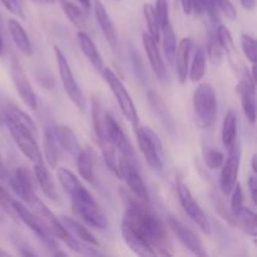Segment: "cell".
I'll return each instance as SVG.
<instances>
[{"label": "cell", "instance_id": "obj_33", "mask_svg": "<svg viewBox=\"0 0 257 257\" xmlns=\"http://www.w3.org/2000/svg\"><path fill=\"white\" fill-rule=\"evenodd\" d=\"M237 140V115L235 110L230 109L225 115L222 124V143L226 148H230Z\"/></svg>", "mask_w": 257, "mask_h": 257}, {"label": "cell", "instance_id": "obj_38", "mask_svg": "<svg viewBox=\"0 0 257 257\" xmlns=\"http://www.w3.org/2000/svg\"><path fill=\"white\" fill-rule=\"evenodd\" d=\"M223 53H225V50L222 49V47L218 43L217 38H216V33L215 34L211 33L207 42V57L210 59L211 64L216 65V67H220L222 64Z\"/></svg>", "mask_w": 257, "mask_h": 257}, {"label": "cell", "instance_id": "obj_35", "mask_svg": "<svg viewBox=\"0 0 257 257\" xmlns=\"http://www.w3.org/2000/svg\"><path fill=\"white\" fill-rule=\"evenodd\" d=\"M206 52L203 48H198L193 57L192 64L188 68V78L191 82H200L206 73Z\"/></svg>", "mask_w": 257, "mask_h": 257}, {"label": "cell", "instance_id": "obj_29", "mask_svg": "<svg viewBox=\"0 0 257 257\" xmlns=\"http://www.w3.org/2000/svg\"><path fill=\"white\" fill-rule=\"evenodd\" d=\"M34 177L37 178L38 185L42 188L43 193L47 196L49 200L55 201L58 198L57 190H55L54 181H53L52 175L49 173L48 168L45 167L44 163H38L34 165Z\"/></svg>", "mask_w": 257, "mask_h": 257}, {"label": "cell", "instance_id": "obj_53", "mask_svg": "<svg viewBox=\"0 0 257 257\" xmlns=\"http://www.w3.org/2000/svg\"><path fill=\"white\" fill-rule=\"evenodd\" d=\"M251 166H252V171L253 173L257 172V167H256V156H253L252 161H251Z\"/></svg>", "mask_w": 257, "mask_h": 257}, {"label": "cell", "instance_id": "obj_30", "mask_svg": "<svg viewBox=\"0 0 257 257\" xmlns=\"http://www.w3.org/2000/svg\"><path fill=\"white\" fill-rule=\"evenodd\" d=\"M77 168L80 177L87 182H94V153L90 148L82 150L77 155Z\"/></svg>", "mask_w": 257, "mask_h": 257}, {"label": "cell", "instance_id": "obj_46", "mask_svg": "<svg viewBox=\"0 0 257 257\" xmlns=\"http://www.w3.org/2000/svg\"><path fill=\"white\" fill-rule=\"evenodd\" d=\"M201 7L203 8V12L207 13L210 15L211 20L217 22L218 20V8L216 4V0H198Z\"/></svg>", "mask_w": 257, "mask_h": 257}, {"label": "cell", "instance_id": "obj_49", "mask_svg": "<svg viewBox=\"0 0 257 257\" xmlns=\"http://www.w3.org/2000/svg\"><path fill=\"white\" fill-rule=\"evenodd\" d=\"M181 4H182V9L185 14L188 15L192 13V0H181Z\"/></svg>", "mask_w": 257, "mask_h": 257}, {"label": "cell", "instance_id": "obj_45", "mask_svg": "<svg viewBox=\"0 0 257 257\" xmlns=\"http://www.w3.org/2000/svg\"><path fill=\"white\" fill-rule=\"evenodd\" d=\"M3 3L5 8L12 13L15 17L20 18V19H25L24 9H23V5L20 3V0H0Z\"/></svg>", "mask_w": 257, "mask_h": 257}, {"label": "cell", "instance_id": "obj_6", "mask_svg": "<svg viewBox=\"0 0 257 257\" xmlns=\"http://www.w3.org/2000/svg\"><path fill=\"white\" fill-rule=\"evenodd\" d=\"M54 54L55 59H57L58 70H59V77L60 80H62V84L65 93H67L69 99L73 102V104H74L80 112L84 113L85 109H87V100H85L84 94H83L79 84H78L74 75H73V72L72 69H70V65L69 63H68L67 58L64 57V54H63V52L60 50V48L57 47V45H54Z\"/></svg>", "mask_w": 257, "mask_h": 257}, {"label": "cell", "instance_id": "obj_24", "mask_svg": "<svg viewBox=\"0 0 257 257\" xmlns=\"http://www.w3.org/2000/svg\"><path fill=\"white\" fill-rule=\"evenodd\" d=\"M147 99L150 105L152 107L153 112L156 113V115L158 117V119L161 120L165 128L167 131H170L171 133L175 132V120H173L172 114L168 110L167 105L165 104L162 99H161L160 95L155 92V90H150L147 93Z\"/></svg>", "mask_w": 257, "mask_h": 257}, {"label": "cell", "instance_id": "obj_54", "mask_svg": "<svg viewBox=\"0 0 257 257\" xmlns=\"http://www.w3.org/2000/svg\"><path fill=\"white\" fill-rule=\"evenodd\" d=\"M3 50H4V43H3V38H2V32H0V55L3 54Z\"/></svg>", "mask_w": 257, "mask_h": 257}, {"label": "cell", "instance_id": "obj_37", "mask_svg": "<svg viewBox=\"0 0 257 257\" xmlns=\"http://www.w3.org/2000/svg\"><path fill=\"white\" fill-rule=\"evenodd\" d=\"M161 32L163 33V50H165V55L167 58L168 63L173 64L176 54V48H177V42H176V33L173 29L172 24H168L165 29Z\"/></svg>", "mask_w": 257, "mask_h": 257}, {"label": "cell", "instance_id": "obj_25", "mask_svg": "<svg viewBox=\"0 0 257 257\" xmlns=\"http://www.w3.org/2000/svg\"><path fill=\"white\" fill-rule=\"evenodd\" d=\"M105 117L107 113L102 108L99 99L97 97L92 98V122L93 130H94L95 137H97L98 145L108 142L107 135V124H105Z\"/></svg>", "mask_w": 257, "mask_h": 257}, {"label": "cell", "instance_id": "obj_56", "mask_svg": "<svg viewBox=\"0 0 257 257\" xmlns=\"http://www.w3.org/2000/svg\"><path fill=\"white\" fill-rule=\"evenodd\" d=\"M45 3H49V4H53V3H55V0H44Z\"/></svg>", "mask_w": 257, "mask_h": 257}, {"label": "cell", "instance_id": "obj_9", "mask_svg": "<svg viewBox=\"0 0 257 257\" xmlns=\"http://www.w3.org/2000/svg\"><path fill=\"white\" fill-rule=\"evenodd\" d=\"M8 130H9L10 135H12L13 140L17 143L19 150L22 151L23 155L33 163V165H38V163H44L43 161V153L40 151L39 146L37 143V137L29 133L28 131L23 130L19 125L14 124L13 122L5 120Z\"/></svg>", "mask_w": 257, "mask_h": 257}, {"label": "cell", "instance_id": "obj_7", "mask_svg": "<svg viewBox=\"0 0 257 257\" xmlns=\"http://www.w3.org/2000/svg\"><path fill=\"white\" fill-rule=\"evenodd\" d=\"M103 77H104L105 82L109 85L110 90H112L113 95L117 99L118 104H119L120 112L123 113L125 118L128 119V122L133 125L135 128H137L140 125V118H138V112L136 109V105L133 103L132 98H131L130 93L125 89L124 84L122 83V80L117 77L113 70H110L109 68L104 67L102 72Z\"/></svg>", "mask_w": 257, "mask_h": 257}, {"label": "cell", "instance_id": "obj_11", "mask_svg": "<svg viewBox=\"0 0 257 257\" xmlns=\"http://www.w3.org/2000/svg\"><path fill=\"white\" fill-rule=\"evenodd\" d=\"M13 210H14L15 216L27 227H29L47 247L57 248V243H55L53 236L48 232L47 228L43 226V223L40 222V220L37 217V215L33 211H30L27 206H24L19 201H13Z\"/></svg>", "mask_w": 257, "mask_h": 257}, {"label": "cell", "instance_id": "obj_34", "mask_svg": "<svg viewBox=\"0 0 257 257\" xmlns=\"http://www.w3.org/2000/svg\"><path fill=\"white\" fill-rule=\"evenodd\" d=\"M43 152H44V158L48 165L52 168H57L59 152H58L54 133L50 130L45 131L44 136H43Z\"/></svg>", "mask_w": 257, "mask_h": 257}, {"label": "cell", "instance_id": "obj_10", "mask_svg": "<svg viewBox=\"0 0 257 257\" xmlns=\"http://www.w3.org/2000/svg\"><path fill=\"white\" fill-rule=\"evenodd\" d=\"M240 161H241V147L238 140L231 145L228 148L227 158H225V162L222 165V171L220 176V188L223 195H230L232 188L235 187L237 182L238 171H240Z\"/></svg>", "mask_w": 257, "mask_h": 257}, {"label": "cell", "instance_id": "obj_23", "mask_svg": "<svg viewBox=\"0 0 257 257\" xmlns=\"http://www.w3.org/2000/svg\"><path fill=\"white\" fill-rule=\"evenodd\" d=\"M5 120H9V122H13L14 124L19 125L20 128L23 130L28 131L29 133H32L34 137H38V130L37 125H35L34 120L24 112V110L20 109L14 102L10 103L8 105L7 110H5V115H4V122Z\"/></svg>", "mask_w": 257, "mask_h": 257}, {"label": "cell", "instance_id": "obj_15", "mask_svg": "<svg viewBox=\"0 0 257 257\" xmlns=\"http://www.w3.org/2000/svg\"><path fill=\"white\" fill-rule=\"evenodd\" d=\"M10 187L13 188L18 197L27 202L28 205H32L38 198L34 190V183H33V176L25 168H18L14 171L13 176L9 180Z\"/></svg>", "mask_w": 257, "mask_h": 257}, {"label": "cell", "instance_id": "obj_51", "mask_svg": "<svg viewBox=\"0 0 257 257\" xmlns=\"http://www.w3.org/2000/svg\"><path fill=\"white\" fill-rule=\"evenodd\" d=\"M7 177V170H5L4 162H3V158L0 156V180H4Z\"/></svg>", "mask_w": 257, "mask_h": 257}, {"label": "cell", "instance_id": "obj_41", "mask_svg": "<svg viewBox=\"0 0 257 257\" xmlns=\"http://www.w3.org/2000/svg\"><path fill=\"white\" fill-rule=\"evenodd\" d=\"M155 13H156V18H157L160 30L165 29V28L171 23L170 14H168L167 0H156Z\"/></svg>", "mask_w": 257, "mask_h": 257}, {"label": "cell", "instance_id": "obj_47", "mask_svg": "<svg viewBox=\"0 0 257 257\" xmlns=\"http://www.w3.org/2000/svg\"><path fill=\"white\" fill-rule=\"evenodd\" d=\"M13 201L14 200L10 197L9 193L4 190V187H2V186H0V206H2V207L4 208V210L7 211L10 216H13V217H17L14 213V210H13Z\"/></svg>", "mask_w": 257, "mask_h": 257}, {"label": "cell", "instance_id": "obj_42", "mask_svg": "<svg viewBox=\"0 0 257 257\" xmlns=\"http://www.w3.org/2000/svg\"><path fill=\"white\" fill-rule=\"evenodd\" d=\"M241 47H242L243 54L250 60L252 64H256L257 52H256V40L247 34L241 35Z\"/></svg>", "mask_w": 257, "mask_h": 257}, {"label": "cell", "instance_id": "obj_17", "mask_svg": "<svg viewBox=\"0 0 257 257\" xmlns=\"http://www.w3.org/2000/svg\"><path fill=\"white\" fill-rule=\"evenodd\" d=\"M237 92L241 97L243 114L251 124L256 123V94H255V78L245 75L237 84Z\"/></svg>", "mask_w": 257, "mask_h": 257}, {"label": "cell", "instance_id": "obj_32", "mask_svg": "<svg viewBox=\"0 0 257 257\" xmlns=\"http://www.w3.org/2000/svg\"><path fill=\"white\" fill-rule=\"evenodd\" d=\"M57 175L63 190H64L67 193H69L70 197H72V196L78 195V193L84 188V186L80 183V181L78 180L77 176H75L72 171L67 170V168H62V167L58 168Z\"/></svg>", "mask_w": 257, "mask_h": 257}, {"label": "cell", "instance_id": "obj_14", "mask_svg": "<svg viewBox=\"0 0 257 257\" xmlns=\"http://www.w3.org/2000/svg\"><path fill=\"white\" fill-rule=\"evenodd\" d=\"M167 225L172 230V232L175 233L176 237L181 241V243L186 248H188L193 255L200 257L207 256V252H206L202 241H201V238L191 228L183 225L181 221H178L173 216H170L167 218Z\"/></svg>", "mask_w": 257, "mask_h": 257}, {"label": "cell", "instance_id": "obj_16", "mask_svg": "<svg viewBox=\"0 0 257 257\" xmlns=\"http://www.w3.org/2000/svg\"><path fill=\"white\" fill-rule=\"evenodd\" d=\"M105 124H107L108 140L112 143L113 147L117 148V150L122 153L123 157H127L132 160V158L135 157V148H133L130 138L125 136L124 131L122 130L119 123H118L112 115L107 113Z\"/></svg>", "mask_w": 257, "mask_h": 257}, {"label": "cell", "instance_id": "obj_31", "mask_svg": "<svg viewBox=\"0 0 257 257\" xmlns=\"http://www.w3.org/2000/svg\"><path fill=\"white\" fill-rule=\"evenodd\" d=\"M233 220H235V225H233L235 227L241 228L251 236L257 235L256 215L250 208L242 207L238 212L233 213Z\"/></svg>", "mask_w": 257, "mask_h": 257}, {"label": "cell", "instance_id": "obj_22", "mask_svg": "<svg viewBox=\"0 0 257 257\" xmlns=\"http://www.w3.org/2000/svg\"><path fill=\"white\" fill-rule=\"evenodd\" d=\"M78 43H79V47L82 49L83 54L85 55L88 60L90 62V64L98 70V72L102 73L104 69V63H103L102 57H100L99 50L95 47L94 42L92 40V38L84 32V30H79L77 34Z\"/></svg>", "mask_w": 257, "mask_h": 257}, {"label": "cell", "instance_id": "obj_2", "mask_svg": "<svg viewBox=\"0 0 257 257\" xmlns=\"http://www.w3.org/2000/svg\"><path fill=\"white\" fill-rule=\"evenodd\" d=\"M196 123L202 130H208L217 117V97L213 87L207 83L198 85L193 95Z\"/></svg>", "mask_w": 257, "mask_h": 257}, {"label": "cell", "instance_id": "obj_18", "mask_svg": "<svg viewBox=\"0 0 257 257\" xmlns=\"http://www.w3.org/2000/svg\"><path fill=\"white\" fill-rule=\"evenodd\" d=\"M193 47V40L191 38H183L176 48L175 60L176 72H177L178 82L185 84L188 78V68H190V55Z\"/></svg>", "mask_w": 257, "mask_h": 257}, {"label": "cell", "instance_id": "obj_48", "mask_svg": "<svg viewBox=\"0 0 257 257\" xmlns=\"http://www.w3.org/2000/svg\"><path fill=\"white\" fill-rule=\"evenodd\" d=\"M256 173H253V175L250 176V178H248V188H250V193H251V198H252V202L257 203V181H256V177H255Z\"/></svg>", "mask_w": 257, "mask_h": 257}, {"label": "cell", "instance_id": "obj_20", "mask_svg": "<svg viewBox=\"0 0 257 257\" xmlns=\"http://www.w3.org/2000/svg\"><path fill=\"white\" fill-rule=\"evenodd\" d=\"M94 13L95 19H97L98 24H99V28L102 30L103 35H104L105 40L110 45V48L115 49L118 45L117 30H115L114 24H113L112 19L108 15L107 10H105L104 5L102 4L100 0H94Z\"/></svg>", "mask_w": 257, "mask_h": 257}, {"label": "cell", "instance_id": "obj_27", "mask_svg": "<svg viewBox=\"0 0 257 257\" xmlns=\"http://www.w3.org/2000/svg\"><path fill=\"white\" fill-rule=\"evenodd\" d=\"M120 233H122L123 241L127 243L128 247L135 253L140 256H157L153 248L145 242L141 237H138L127 225L122 222L120 225Z\"/></svg>", "mask_w": 257, "mask_h": 257}, {"label": "cell", "instance_id": "obj_28", "mask_svg": "<svg viewBox=\"0 0 257 257\" xmlns=\"http://www.w3.org/2000/svg\"><path fill=\"white\" fill-rule=\"evenodd\" d=\"M60 221H62V223L64 225V227L67 228L68 232H69L74 238L83 241V242L87 243V245L99 246L97 237H95L87 227H84L82 223L73 220L72 217H67V216H62V217H60Z\"/></svg>", "mask_w": 257, "mask_h": 257}, {"label": "cell", "instance_id": "obj_13", "mask_svg": "<svg viewBox=\"0 0 257 257\" xmlns=\"http://www.w3.org/2000/svg\"><path fill=\"white\" fill-rule=\"evenodd\" d=\"M12 79L18 94L22 98L23 102L32 109H37L38 99L32 84L27 77L22 63L17 57L12 58Z\"/></svg>", "mask_w": 257, "mask_h": 257}, {"label": "cell", "instance_id": "obj_55", "mask_svg": "<svg viewBox=\"0 0 257 257\" xmlns=\"http://www.w3.org/2000/svg\"><path fill=\"white\" fill-rule=\"evenodd\" d=\"M34 3H39V4H42V3H45L44 0H33Z\"/></svg>", "mask_w": 257, "mask_h": 257}, {"label": "cell", "instance_id": "obj_36", "mask_svg": "<svg viewBox=\"0 0 257 257\" xmlns=\"http://www.w3.org/2000/svg\"><path fill=\"white\" fill-rule=\"evenodd\" d=\"M60 5H62L63 12L67 15L69 22L72 23L77 29L84 30L85 27H87V22H85V17L84 14H83L82 10H80L75 4L70 3L69 0H60Z\"/></svg>", "mask_w": 257, "mask_h": 257}, {"label": "cell", "instance_id": "obj_50", "mask_svg": "<svg viewBox=\"0 0 257 257\" xmlns=\"http://www.w3.org/2000/svg\"><path fill=\"white\" fill-rule=\"evenodd\" d=\"M240 2L241 5L247 10H252L256 5V0H240Z\"/></svg>", "mask_w": 257, "mask_h": 257}, {"label": "cell", "instance_id": "obj_52", "mask_svg": "<svg viewBox=\"0 0 257 257\" xmlns=\"http://www.w3.org/2000/svg\"><path fill=\"white\" fill-rule=\"evenodd\" d=\"M77 2H79L80 5L87 10H89L90 7H92V2L90 0H77Z\"/></svg>", "mask_w": 257, "mask_h": 257}, {"label": "cell", "instance_id": "obj_43", "mask_svg": "<svg viewBox=\"0 0 257 257\" xmlns=\"http://www.w3.org/2000/svg\"><path fill=\"white\" fill-rule=\"evenodd\" d=\"M216 38H217L218 43L222 47V49L225 50L226 53H231L233 50V39L232 35H231V32L225 27V25H220L216 30Z\"/></svg>", "mask_w": 257, "mask_h": 257}, {"label": "cell", "instance_id": "obj_3", "mask_svg": "<svg viewBox=\"0 0 257 257\" xmlns=\"http://www.w3.org/2000/svg\"><path fill=\"white\" fill-rule=\"evenodd\" d=\"M72 207L73 212L92 227L98 230L108 227L107 217L87 188H83L78 195L72 196Z\"/></svg>", "mask_w": 257, "mask_h": 257}, {"label": "cell", "instance_id": "obj_12", "mask_svg": "<svg viewBox=\"0 0 257 257\" xmlns=\"http://www.w3.org/2000/svg\"><path fill=\"white\" fill-rule=\"evenodd\" d=\"M119 170L120 177L125 181V183L128 185V187H130L133 196L137 197L138 200L143 201V202H150V195H148L147 186H146L142 176H141V173L138 172L136 166L132 163L131 158H120Z\"/></svg>", "mask_w": 257, "mask_h": 257}, {"label": "cell", "instance_id": "obj_21", "mask_svg": "<svg viewBox=\"0 0 257 257\" xmlns=\"http://www.w3.org/2000/svg\"><path fill=\"white\" fill-rule=\"evenodd\" d=\"M53 133H54L55 140H57V143H59L60 147L64 151H67L69 155L77 157V155L82 151V148H80L77 136L73 132L72 128L65 124L55 125Z\"/></svg>", "mask_w": 257, "mask_h": 257}, {"label": "cell", "instance_id": "obj_8", "mask_svg": "<svg viewBox=\"0 0 257 257\" xmlns=\"http://www.w3.org/2000/svg\"><path fill=\"white\" fill-rule=\"evenodd\" d=\"M176 187H177V195L180 198V202L182 205L183 210L191 217V220L198 226L201 231H202L205 235H211V223L208 221L207 216H206L205 211L201 208V206L198 205L197 201L195 200L193 195L191 193L190 188L187 187L183 180L181 177H178L176 180Z\"/></svg>", "mask_w": 257, "mask_h": 257}, {"label": "cell", "instance_id": "obj_4", "mask_svg": "<svg viewBox=\"0 0 257 257\" xmlns=\"http://www.w3.org/2000/svg\"><path fill=\"white\" fill-rule=\"evenodd\" d=\"M30 206L33 207V212L37 215V217L39 218L40 222L43 223V226L47 228V231L53 236V237H57L59 238V240H62L63 242L67 243L72 250L82 252L83 246L78 242L77 238H74L69 232H68L67 228H65L64 225L62 223V221H60L59 218L55 217L54 213L44 205L43 201L37 198Z\"/></svg>", "mask_w": 257, "mask_h": 257}, {"label": "cell", "instance_id": "obj_40", "mask_svg": "<svg viewBox=\"0 0 257 257\" xmlns=\"http://www.w3.org/2000/svg\"><path fill=\"white\" fill-rule=\"evenodd\" d=\"M225 162V155L216 148H208L205 151V163L210 170H217L222 167Z\"/></svg>", "mask_w": 257, "mask_h": 257}, {"label": "cell", "instance_id": "obj_19", "mask_svg": "<svg viewBox=\"0 0 257 257\" xmlns=\"http://www.w3.org/2000/svg\"><path fill=\"white\" fill-rule=\"evenodd\" d=\"M142 42L146 54H147V58L150 60V64L152 67L153 72H155L156 77L160 80H165L166 77H167V72H166L165 63H163L160 49L157 47V42L146 32L142 34Z\"/></svg>", "mask_w": 257, "mask_h": 257}, {"label": "cell", "instance_id": "obj_1", "mask_svg": "<svg viewBox=\"0 0 257 257\" xmlns=\"http://www.w3.org/2000/svg\"><path fill=\"white\" fill-rule=\"evenodd\" d=\"M120 195L125 205L124 217L122 222L127 225L147 245H150L156 255H172V245L168 238L167 227L158 217V215L151 210L147 202H143L135 196L128 195L125 191H120Z\"/></svg>", "mask_w": 257, "mask_h": 257}, {"label": "cell", "instance_id": "obj_44", "mask_svg": "<svg viewBox=\"0 0 257 257\" xmlns=\"http://www.w3.org/2000/svg\"><path fill=\"white\" fill-rule=\"evenodd\" d=\"M231 193H232V197H231V211H232V213H236L243 207V192L240 183L236 182L235 187L232 188Z\"/></svg>", "mask_w": 257, "mask_h": 257}, {"label": "cell", "instance_id": "obj_26", "mask_svg": "<svg viewBox=\"0 0 257 257\" xmlns=\"http://www.w3.org/2000/svg\"><path fill=\"white\" fill-rule=\"evenodd\" d=\"M8 29H9L10 35H12L13 42L15 43V45L18 47V49L23 53L27 57H32L33 55V45L30 42L29 37H28L27 32L24 30V28L22 27L19 22H17L15 19H9L8 20Z\"/></svg>", "mask_w": 257, "mask_h": 257}, {"label": "cell", "instance_id": "obj_39", "mask_svg": "<svg viewBox=\"0 0 257 257\" xmlns=\"http://www.w3.org/2000/svg\"><path fill=\"white\" fill-rule=\"evenodd\" d=\"M143 14H145L146 22H147L148 34L158 43V40H160L161 38V30L160 27H158L157 18H156L155 7H152L151 4H147V3H146V4L143 5Z\"/></svg>", "mask_w": 257, "mask_h": 257}, {"label": "cell", "instance_id": "obj_5", "mask_svg": "<svg viewBox=\"0 0 257 257\" xmlns=\"http://www.w3.org/2000/svg\"><path fill=\"white\" fill-rule=\"evenodd\" d=\"M136 133H137L138 146L141 152L145 156L146 162L153 171L162 172L165 150L157 133L150 127H140V125L136 128Z\"/></svg>", "mask_w": 257, "mask_h": 257}]
</instances>
